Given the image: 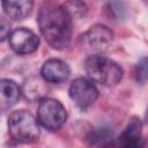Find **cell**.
<instances>
[{"instance_id":"6da1fadb","label":"cell","mask_w":148,"mask_h":148,"mask_svg":"<svg viewBox=\"0 0 148 148\" xmlns=\"http://www.w3.org/2000/svg\"><path fill=\"white\" fill-rule=\"evenodd\" d=\"M38 25L49 45L56 50L68 47L72 32V14L64 5L44 2L38 12Z\"/></svg>"},{"instance_id":"7a4b0ae2","label":"cell","mask_w":148,"mask_h":148,"mask_svg":"<svg viewBox=\"0 0 148 148\" xmlns=\"http://www.w3.org/2000/svg\"><path fill=\"white\" fill-rule=\"evenodd\" d=\"M84 67L88 76L92 81L108 87L119 83L124 75V71L120 65L98 54L88 57L86 59Z\"/></svg>"},{"instance_id":"3957f363","label":"cell","mask_w":148,"mask_h":148,"mask_svg":"<svg viewBox=\"0 0 148 148\" xmlns=\"http://www.w3.org/2000/svg\"><path fill=\"white\" fill-rule=\"evenodd\" d=\"M8 130L12 138L22 143L35 142L40 135L37 120L25 110H16L9 114Z\"/></svg>"},{"instance_id":"277c9868","label":"cell","mask_w":148,"mask_h":148,"mask_svg":"<svg viewBox=\"0 0 148 148\" xmlns=\"http://www.w3.org/2000/svg\"><path fill=\"white\" fill-rule=\"evenodd\" d=\"M38 121L47 130L56 131L60 128L67 118L65 106L57 99L45 98L38 105Z\"/></svg>"},{"instance_id":"5b68a950","label":"cell","mask_w":148,"mask_h":148,"mask_svg":"<svg viewBox=\"0 0 148 148\" xmlns=\"http://www.w3.org/2000/svg\"><path fill=\"white\" fill-rule=\"evenodd\" d=\"M68 95L77 108L86 110L96 102L98 97V90L88 79L77 77L71 83Z\"/></svg>"},{"instance_id":"8992f818","label":"cell","mask_w":148,"mask_h":148,"mask_svg":"<svg viewBox=\"0 0 148 148\" xmlns=\"http://www.w3.org/2000/svg\"><path fill=\"white\" fill-rule=\"evenodd\" d=\"M10 47L18 54H29L35 52L39 46L38 36L25 28H18L10 32L9 37Z\"/></svg>"},{"instance_id":"52a82bcc","label":"cell","mask_w":148,"mask_h":148,"mask_svg":"<svg viewBox=\"0 0 148 148\" xmlns=\"http://www.w3.org/2000/svg\"><path fill=\"white\" fill-rule=\"evenodd\" d=\"M86 44L94 51L103 52L113 40V32L110 28L103 24H95L90 27L82 36Z\"/></svg>"},{"instance_id":"ba28073f","label":"cell","mask_w":148,"mask_h":148,"mask_svg":"<svg viewBox=\"0 0 148 148\" xmlns=\"http://www.w3.org/2000/svg\"><path fill=\"white\" fill-rule=\"evenodd\" d=\"M69 74H71L69 66L60 59H49L43 64L40 68L42 77L51 83L64 82L68 79Z\"/></svg>"},{"instance_id":"9c48e42d","label":"cell","mask_w":148,"mask_h":148,"mask_svg":"<svg viewBox=\"0 0 148 148\" xmlns=\"http://www.w3.org/2000/svg\"><path fill=\"white\" fill-rule=\"evenodd\" d=\"M142 139V123L132 117L118 139V148H140Z\"/></svg>"},{"instance_id":"30bf717a","label":"cell","mask_w":148,"mask_h":148,"mask_svg":"<svg viewBox=\"0 0 148 148\" xmlns=\"http://www.w3.org/2000/svg\"><path fill=\"white\" fill-rule=\"evenodd\" d=\"M0 104L1 109L6 110L15 105L21 97V89L16 82L8 79H2L0 82Z\"/></svg>"},{"instance_id":"8fae6325","label":"cell","mask_w":148,"mask_h":148,"mask_svg":"<svg viewBox=\"0 0 148 148\" xmlns=\"http://www.w3.org/2000/svg\"><path fill=\"white\" fill-rule=\"evenodd\" d=\"M2 8L6 15L15 21H22L27 18L32 10L34 2L31 0H17V1H2Z\"/></svg>"},{"instance_id":"7c38bea8","label":"cell","mask_w":148,"mask_h":148,"mask_svg":"<svg viewBox=\"0 0 148 148\" xmlns=\"http://www.w3.org/2000/svg\"><path fill=\"white\" fill-rule=\"evenodd\" d=\"M135 80L139 83H146L148 81V57H142L135 66Z\"/></svg>"},{"instance_id":"4fadbf2b","label":"cell","mask_w":148,"mask_h":148,"mask_svg":"<svg viewBox=\"0 0 148 148\" xmlns=\"http://www.w3.org/2000/svg\"><path fill=\"white\" fill-rule=\"evenodd\" d=\"M109 10L111 13V15L116 18V20H123L126 15V5L124 2H119V1H111L108 3Z\"/></svg>"},{"instance_id":"5bb4252c","label":"cell","mask_w":148,"mask_h":148,"mask_svg":"<svg viewBox=\"0 0 148 148\" xmlns=\"http://www.w3.org/2000/svg\"><path fill=\"white\" fill-rule=\"evenodd\" d=\"M0 34H1V40H3L7 35L9 37V23L5 20V17H1V24H0Z\"/></svg>"},{"instance_id":"9a60e30c","label":"cell","mask_w":148,"mask_h":148,"mask_svg":"<svg viewBox=\"0 0 148 148\" xmlns=\"http://www.w3.org/2000/svg\"><path fill=\"white\" fill-rule=\"evenodd\" d=\"M145 121L148 123V108H147V111H146V114H145Z\"/></svg>"}]
</instances>
